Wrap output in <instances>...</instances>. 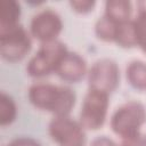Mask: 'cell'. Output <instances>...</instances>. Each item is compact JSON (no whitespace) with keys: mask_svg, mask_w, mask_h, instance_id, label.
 I'll return each mask as SVG.
<instances>
[{"mask_svg":"<svg viewBox=\"0 0 146 146\" xmlns=\"http://www.w3.org/2000/svg\"><path fill=\"white\" fill-rule=\"evenodd\" d=\"M27 97L34 107L50 112L54 116L70 115L76 100V95L70 87L46 82L33 83L29 88Z\"/></svg>","mask_w":146,"mask_h":146,"instance_id":"obj_1","label":"cell"},{"mask_svg":"<svg viewBox=\"0 0 146 146\" xmlns=\"http://www.w3.org/2000/svg\"><path fill=\"white\" fill-rule=\"evenodd\" d=\"M68 52L65 43L59 40L41 43L34 56L31 57L26 65V72L31 78L41 79L56 73V70Z\"/></svg>","mask_w":146,"mask_h":146,"instance_id":"obj_2","label":"cell"},{"mask_svg":"<svg viewBox=\"0 0 146 146\" xmlns=\"http://www.w3.org/2000/svg\"><path fill=\"white\" fill-rule=\"evenodd\" d=\"M146 122V108L137 102L130 100L119 106L111 116V129L121 138L140 132Z\"/></svg>","mask_w":146,"mask_h":146,"instance_id":"obj_3","label":"cell"},{"mask_svg":"<svg viewBox=\"0 0 146 146\" xmlns=\"http://www.w3.org/2000/svg\"><path fill=\"white\" fill-rule=\"evenodd\" d=\"M32 47L31 34L21 24L0 30V55L10 63L26 57Z\"/></svg>","mask_w":146,"mask_h":146,"instance_id":"obj_4","label":"cell"},{"mask_svg":"<svg viewBox=\"0 0 146 146\" xmlns=\"http://www.w3.org/2000/svg\"><path fill=\"white\" fill-rule=\"evenodd\" d=\"M110 100L108 95L89 89L81 105L79 121L84 129L97 130L106 121Z\"/></svg>","mask_w":146,"mask_h":146,"instance_id":"obj_5","label":"cell"},{"mask_svg":"<svg viewBox=\"0 0 146 146\" xmlns=\"http://www.w3.org/2000/svg\"><path fill=\"white\" fill-rule=\"evenodd\" d=\"M48 132L51 139L58 146H84L86 131L80 121L72 119L70 115L54 116L49 122Z\"/></svg>","mask_w":146,"mask_h":146,"instance_id":"obj_6","label":"cell"},{"mask_svg":"<svg viewBox=\"0 0 146 146\" xmlns=\"http://www.w3.org/2000/svg\"><path fill=\"white\" fill-rule=\"evenodd\" d=\"M120 83V70L117 64L111 58L96 60L88 71L89 89L104 94H112Z\"/></svg>","mask_w":146,"mask_h":146,"instance_id":"obj_7","label":"cell"},{"mask_svg":"<svg viewBox=\"0 0 146 146\" xmlns=\"http://www.w3.org/2000/svg\"><path fill=\"white\" fill-rule=\"evenodd\" d=\"M63 30V21L60 16L52 9L46 8L38 11L31 19L30 34L41 43L58 40V35Z\"/></svg>","mask_w":146,"mask_h":146,"instance_id":"obj_8","label":"cell"},{"mask_svg":"<svg viewBox=\"0 0 146 146\" xmlns=\"http://www.w3.org/2000/svg\"><path fill=\"white\" fill-rule=\"evenodd\" d=\"M56 74L63 81L76 83L87 74V62L80 54L68 50L59 63Z\"/></svg>","mask_w":146,"mask_h":146,"instance_id":"obj_9","label":"cell"},{"mask_svg":"<svg viewBox=\"0 0 146 146\" xmlns=\"http://www.w3.org/2000/svg\"><path fill=\"white\" fill-rule=\"evenodd\" d=\"M132 3L127 0H108L105 2L104 15L115 23H124L131 19Z\"/></svg>","mask_w":146,"mask_h":146,"instance_id":"obj_10","label":"cell"},{"mask_svg":"<svg viewBox=\"0 0 146 146\" xmlns=\"http://www.w3.org/2000/svg\"><path fill=\"white\" fill-rule=\"evenodd\" d=\"M129 84L136 90H146V63L139 59L131 60L125 68Z\"/></svg>","mask_w":146,"mask_h":146,"instance_id":"obj_11","label":"cell"},{"mask_svg":"<svg viewBox=\"0 0 146 146\" xmlns=\"http://www.w3.org/2000/svg\"><path fill=\"white\" fill-rule=\"evenodd\" d=\"M21 5L15 0H2L1 1V14H0V30L8 29L19 24L21 18Z\"/></svg>","mask_w":146,"mask_h":146,"instance_id":"obj_12","label":"cell"},{"mask_svg":"<svg viewBox=\"0 0 146 146\" xmlns=\"http://www.w3.org/2000/svg\"><path fill=\"white\" fill-rule=\"evenodd\" d=\"M114 42L122 48H133L137 46L136 26L133 19L117 24Z\"/></svg>","mask_w":146,"mask_h":146,"instance_id":"obj_13","label":"cell"},{"mask_svg":"<svg viewBox=\"0 0 146 146\" xmlns=\"http://www.w3.org/2000/svg\"><path fill=\"white\" fill-rule=\"evenodd\" d=\"M17 116V106L11 96L1 91L0 94V124L6 127L11 124Z\"/></svg>","mask_w":146,"mask_h":146,"instance_id":"obj_14","label":"cell"},{"mask_svg":"<svg viewBox=\"0 0 146 146\" xmlns=\"http://www.w3.org/2000/svg\"><path fill=\"white\" fill-rule=\"evenodd\" d=\"M117 24L110 18H107L105 15L99 17V19L95 24V34L99 40H103L105 42H114L115 33L117 29Z\"/></svg>","mask_w":146,"mask_h":146,"instance_id":"obj_15","label":"cell"},{"mask_svg":"<svg viewBox=\"0 0 146 146\" xmlns=\"http://www.w3.org/2000/svg\"><path fill=\"white\" fill-rule=\"evenodd\" d=\"M137 47L146 54V17H136L135 19Z\"/></svg>","mask_w":146,"mask_h":146,"instance_id":"obj_16","label":"cell"},{"mask_svg":"<svg viewBox=\"0 0 146 146\" xmlns=\"http://www.w3.org/2000/svg\"><path fill=\"white\" fill-rule=\"evenodd\" d=\"M95 5H96V2L94 0H73V1H70V6L72 7V9L79 14L90 13L94 9Z\"/></svg>","mask_w":146,"mask_h":146,"instance_id":"obj_17","label":"cell"},{"mask_svg":"<svg viewBox=\"0 0 146 146\" xmlns=\"http://www.w3.org/2000/svg\"><path fill=\"white\" fill-rule=\"evenodd\" d=\"M119 146H146L145 145V136H143L140 132L127 136L121 138V143Z\"/></svg>","mask_w":146,"mask_h":146,"instance_id":"obj_18","label":"cell"},{"mask_svg":"<svg viewBox=\"0 0 146 146\" xmlns=\"http://www.w3.org/2000/svg\"><path fill=\"white\" fill-rule=\"evenodd\" d=\"M8 146H41V144L34 138L22 136V137L15 138Z\"/></svg>","mask_w":146,"mask_h":146,"instance_id":"obj_19","label":"cell"},{"mask_svg":"<svg viewBox=\"0 0 146 146\" xmlns=\"http://www.w3.org/2000/svg\"><path fill=\"white\" fill-rule=\"evenodd\" d=\"M90 146H119V145L107 136H98L95 139H92Z\"/></svg>","mask_w":146,"mask_h":146,"instance_id":"obj_20","label":"cell"},{"mask_svg":"<svg viewBox=\"0 0 146 146\" xmlns=\"http://www.w3.org/2000/svg\"><path fill=\"white\" fill-rule=\"evenodd\" d=\"M137 16L136 17H146V1H137Z\"/></svg>","mask_w":146,"mask_h":146,"instance_id":"obj_21","label":"cell"},{"mask_svg":"<svg viewBox=\"0 0 146 146\" xmlns=\"http://www.w3.org/2000/svg\"><path fill=\"white\" fill-rule=\"evenodd\" d=\"M145 145H146V135H145Z\"/></svg>","mask_w":146,"mask_h":146,"instance_id":"obj_22","label":"cell"}]
</instances>
